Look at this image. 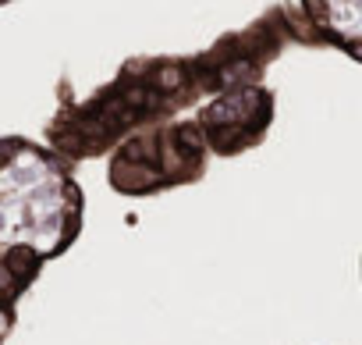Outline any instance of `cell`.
<instances>
[{
  "label": "cell",
  "instance_id": "cell-2",
  "mask_svg": "<svg viewBox=\"0 0 362 345\" xmlns=\"http://www.w3.org/2000/svg\"><path fill=\"white\" fill-rule=\"evenodd\" d=\"M86 225L75 167L25 135H0V345L43 267L64 256Z\"/></svg>",
  "mask_w": 362,
  "mask_h": 345
},
{
  "label": "cell",
  "instance_id": "cell-3",
  "mask_svg": "<svg viewBox=\"0 0 362 345\" xmlns=\"http://www.w3.org/2000/svg\"><path fill=\"white\" fill-rule=\"evenodd\" d=\"M107 186L117 196H156L196 186L210 167V146L192 114L139 132L107 153Z\"/></svg>",
  "mask_w": 362,
  "mask_h": 345
},
{
  "label": "cell",
  "instance_id": "cell-1",
  "mask_svg": "<svg viewBox=\"0 0 362 345\" xmlns=\"http://www.w3.org/2000/svg\"><path fill=\"white\" fill-rule=\"evenodd\" d=\"M284 8L274 4L252 26L221 36L199 54L128 57L110 82L86 100H61L47 121V142L71 167L107 157L117 142L199 111L217 93L259 86L267 68L291 47Z\"/></svg>",
  "mask_w": 362,
  "mask_h": 345
},
{
  "label": "cell",
  "instance_id": "cell-4",
  "mask_svg": "<svg viewBox=\"0 0 362 345\" xmlns=\"http://www.w3.org/2000/svg\"><path fill=\"white\" fill-rule=\"evenodd\" d=\"M274 114H277V93L267 82H259V86H235L228 93H217L199 111H192V121L199 125L210 157L231 160L263 146Z\"/></svg>",
  "mask_w": 362,
  "mask_h": 345
},
{
  "label": "cell",
  "instance_id": "cell-5",
  "mask_svg": "<svg viewBox=\"0 0 362 345\" xmlns=\"http://www.w3.org/2000/svg\"><path fill=\"white\" fill-rule=\"evenodd\" d=\"M358 271H362V264H358Z\"/></svg>",
  "mask_w": 362,
  "mask_h": 345
}]
</instances>
